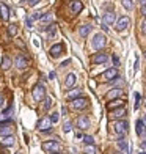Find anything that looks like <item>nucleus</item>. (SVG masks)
<instances>
[{"label":"nucleus","mask_w":146,"mask_h":154,"mask_svg":"<svg viewBox=\"0 0 146 154\" xmlns=\"http://www.w3.org/2000/svg\"><path fill=\"white\" fill-rule=\"evenodd\" d=\"M96 152H97V149L94 148L93 145H88L87 146V154H96Z\"/></svg>","instance_id":"nucleus-31"},{"label":"nucleus","mask_w":146,"mask_h":154,"mask_svg":"<svg viewBox=\"0 0 146 154\" xmlns=\"http://www.w3.org/2000/svg\"><path fill=\"white\" fill-rule=\"evenodd\" d=\"M140 154H146V152H140Z\"/></svg>","instance_id":"nucleus-51"},{"label":"nucleus","mask_w":146,"mask_h":154,"mask_svg":"<svg viewBox=\"0 0 146 154\" xmlns=\"http://www.w3.org/2000/svg\"><path fill=\"white\" fill-rule=\"evenodd\" d=\"M118 148H120L121 151H124V152H127L129 151V145H127V142L124 138H120L118 140Z\"/></svg>","instance_id":"nucleus-24"},{"label":"nucleus","mask_w":146,"mask_h":154,"mask_svg":"<svg viewBox=\"0 0 146 154\" xmlns=\"http://www.w3.org/2000/svg\"><path fill=\"white\" fill-rule=\"evenodd\" d=\"M112 58H113V63H115V65H116V66H118V65H120V60H118V57H116V55H113V57H112Z\"/></svg>","instance_id":"nucleus-39"},{"label":"nucleus","mask_w":146,"mask_h":154,"mask_svg":"<svg viewBox=\"0 0 146 154\" xmlns=\"http://www.w3.org/2000/svg\"><path fill=\"white\" fill-rule=\"evenodd\" d=\"M50 106H52V99H50V97H46V99H44V110H49Z\"/></svg>","instance_id":"nucleus-30"},{"label":"nucleus","mask_w":146,"mask_h":154,"mask_svg":"<svg viewBox=\"0 0 146 154\" xmlns=\"http://www.w3.org/2000/svg\"><path fill=\"white\" fill-rule=\"evenodd\" d=\"M10 66H11V60H10L8 57H3V58H2V69H5V71H6Z\"/></svg>","instance_id":"nucleus-25"},{"label":"nucleus","mask_w":146,"mask_h":154,"mask_svg":"<svg viewBox=\"0 0 146 154\" xmlns=\"http://www.w3.org/2000/svg\"><path fill=\"white\" fill-rule=\"evenodd\" d=\"M43 149L46 151V152H58L60 151V145H58V142L57 140H52V142H44L43 143Z\"/></svg>","instance_id":"nucleus-6"},{"label":"nucleus","mask_w":146,"mask_h":154,"mask_svg":"<svg viewBox=\"0 0 146 154\" xmlns=\"http://www.w3.org/2000/svg\"><path fill=\"white\" fill-rule=\"evenodd\" d=\"M127 115V110L124 107H120V109H115L112 112V118H115V120H121V118H124Z\"/></svg>","instance_id":"nucleus-12"},{"label":"nucleus","mask_w":146,"mask_h":154,"mask_svg":"<svg viewBox=\"0 0 146 154\" xmlns=\"http://www.w3.org/2000/svg\"><path fill=\"white\" fill-rule=\"evenodd\" d=\"M71 106H72L74 110L87 109V107H88V99H87V97H75V99H72Z\"/></svg>","instance_id":"nucleus-7"},{"label":"nucleus","mask_w":146,"mask_h":154,"mask_svg":"<svg viewBox=\"0 0 146 154\" xmlns=\"http://www.w3.org/2000/svg\"><path fill=\"white\" fill-rule=\"evenodd\" d=\"M61 52H63V44H53L50 47V55L52 57H58Z\"/></svg>","instance_id":"nucleus-16"},{"label":"nucleus","mask_w":146,"mask_h":154,"mask_svg":"<svg viewBox=\"0 0 146 154\" xmlns=\"http://www.w3.org/2000/svg\"><path fill=\"white\" fill-rule=\"evenodd\" d=\"M130 24V19L127 16H121L120 19H118V22H116V30L118 32H123V30H126L127 27Z\"/></svg>","instance_id":"nucleus-10"},{"label":"nucleus","mask_w":146,"mask_h":154,"mask_svg":"<svg viewBox=\"0 0 146 154\" xmlns=\"http://www.w3.org/2000/svg\"><path fill=\"white\" fill-rule=\"evenodd\" d=\"M115 154H121V152H118V151H116V152H115Z\"/></svg>","instance_id":"nucleus-50"},{"label":"nucleus","mask_w":146,"mask_h":154,"mask_svg":"<svg viewBox=\"0 0 146 154\" xmlns=\"http://www.w3.org/2000/svg\"><path fill=\"white\" fill-rule=\"evenodd\" d=\"M38 129L41 131V132H50L52 131V120L50 118H47V116H44V118H41V120L38 121Z\"/></svg>","instance_id":"nucleus-4"},{"label":"nucleus","mask_w":146,"mask_h":154,"mask_svg":"<svg viewBox=\"0 0 146 154\" xmlns=\"http://www.w3.org/2000/svg\"><path fill=\"white\" fill-rule=\"evenodd\" d=\"M105 43H107V39H105V36H104L102 33H97V35H94V38H93V47L96 49V51H101V49H104V46H105Z\"/></svg>","instance_id":"nucleus-5"},{"label":"nucleus","mask_w":146,"mask_h":154,"mask_svg":"<svg viewBox=\"0 0 146 154\" xmlns=\"http://www.w3.org/2000/svg\"><path fill=\"white\" fill-rule=\"evenodd\" d=\"M16 32H17V25H14V24L8 25V33H10V35H13V36H14Z\"/></svg>","instance_id":"nucleus-28"},{"label":"nucleus","mask_w":146,"mask_h":154,"mask_svg":"<svg viewBox=\"0 0 146 154\" xmlns=\"http://www.w3.org/2000/svg\"><path fill=\"white\" fill-rule=\"evenodd\" d=\"M90 32H91V25H82V27H79V35H80L82 38L88 36Z\"/></svg>","instance_id":"nucleus-19"},{"label":"nucleus","mask_w":146,"mask_h":154,"mask_svg":"<svg viewBox=\"0 0 146 154\" xmlns=\"http://www.w3.org/2000/svg\"><path fill=\"white\" fill-rule=\"evenodd\" d=\"M121 3L126 10H132V0H121Z\"/></svg>","instance_id":"nucleus-29"},{"label":"nucleus","mask_w":146,"mask_h":154,"mask_svg":"<svg viewBox=\"0 0 146 154\" xmlns=\"http://www.w3.org/2000/svg\"><path fill=\"white\" fill-rule=\"evenodd\" d=\"M108 60V55L104 54V52H99V54H94L91 57V63L93 65H104Z\"/></svg>","instance_id":"nucleus-9"},{"label":"nucleus","mask_w":146,"mask_h":154,"mask_svg":"<svg viewBox=\"0 0 146 154\" xmlns=\"http://www.w3.org/2000/svg\"><path fill=\"white\" fill-rule=\"evenodd\" d=\"M121 93H123L121 88H113V90H110V91L107 93V99H115V97L121 96Z\"/></svg>","instance_id":"nucleus-18"},{"label":"nucleus","mask_w":146,"mask_h":154,"mask_svg":"<svg viewBox=\"0 0 146 154\" xmlns=\"http://www.w3.org/2000/svg\"><path fill=\"white\" fill-rule=\"evenodd\" d=\"M80 93H82L80 90H79V88H75L74 91H69V93H68V97H69V99H75V97H79V96H80Z\"/></svg>","instance_id":"nucleus-26"},{"label":"nucleus","mask_w":146,"mask_h":154,"mask_svg":"<svg viewBox=\"0 0 146 154\" xmlns=\"http://www.w3.org/2000/svg\"><path fill=\"white\" fill-rule=\"evenodd\" d=\"M63 129H65V132H71V129H72V124L69 123V121H66V123H65V126H63Z\"/></svg>","instance_id":"nucleus-33"},{"label":"nucleus","mask_w":146,"mask_h":154,"mask_svg":"<svg viewBox=\"0 0 146 154\" xmlns=\"http://www.w3.org/2000/svg\"><path fill=\"white\" fill-rule=\"evenodd\" d=\"M0 143H2L3 146H13V145H14V137H13V135H6L3 140H0Z\"/></svg>","instance_id":"nucleus-21"},{"label":"nucleus","mask_w":146,"mask_h":154,"mask_svg":"<svg viewBox=\"0 0 146 154\" xmlns=\"http://www.w3.org/2000/svg\"><path fill=\"white\" fill-rule=\"evenodd\" d=\"M141 14L146 17V5H144V6H141Z\"/></svg>","instance_id":"nucleus-42"},{"label":"nucleus","mask_w":146,"mask_h":154,"mask_svg":"<svg viewBox=\"0 0 146 154\" xmlns=\"http://www.w3.org/2000/svg\"><path fill=\"white\" fill-rule=\"evenodd\" d=\"M16 66H17L19 69L27 68V60L22 57V55H17V57H16Z\"/></svg>","instance_id":"nucleus-20"},{"label":"nucleus","mask_w":146,"mask_h":154,"mask_svg":"<svg viewBox=\"0 0 146 154\" xmlns=\"http://www.w3.org/2000/svg\"><path fill=\"white\" fill-rule=\"evenodd\" d=\"M14 132V123L13 121H2L0 123V135L6 137V135H11Z\"/></svg>","instance_id":"nucleus-2"},{"label":"nucleus","mask_w":146,"mask_h":154,"mask_svg":"<svg viewBox=\"0 0 146 154\" xmlns=\"http://www.w3.org/2000/svg\"><path fill=\"white\" fill-rule=\"evenodd\" d=\"M32 94H33V99H35V101H36V102H41V101L46 99V88L41 85V83H38V85H35Z\"/></svg>","instance_id":"nucleus-1"},{"label":"nucleus","mask_w":146,"mask_h":154,"mask_svg":"<svg viewBox=\"0 0 146 154\" xmlns=\"http://www.w3.org/2000/svg\"><path fill=\"white\" fill-rule=\"evenodd\" d=\"M120 107H124V101L123 99H115V101L107 104V109L108 110H115V109H120Z\"/></svg>","instance_id":"nucleus-14"},{"label":"nucleus","mask_w":146,"mask_h":154,"mask_svg":"<svg viewBox=\"0 0 146 154\" xmlns=\"http://www.w3.org/2000/svg\"><path fill=\"white\" fill-rule=\"evenodd\" d=\"M135 126H137V129H135V131H137V134H138V135H143V134H144V131H146V126L143 124V121H141V120H138Z\"/></svg>","instance_id":"nucleus-23"},{"label":"nucleus","mask_w":146,"mask_h":154,"mask_svg":"<svg viewBox=\"0 0 146 154\" xmlns=\"http://www.w3.org/2000/svg\"><path fill=\"white\" fill-rule=\"evenodd\" d=\"M0 16H2L3 20H6V19L10 17V10H8V6H6L5 3H2V2H0Z\"/></svg>","instance_id":"nucleus-17"},{"label":"nucleus","mask_w":146,"mask_h":154,"mask_svg":"<svg viewBox=\"0 0 146 154\" xmlns=\"http://www.w3.org/2000/svg\"><path fill=\"white\" fill-rule=\"evenodd\" d=\"M140 148L146 151V140H144V142H141V143H140Z\"/></svg>","instance_id":"nucleus-41"},{"label":"nucleus","mask_w":146,"mask_h":154,"mask_svg":"<svg viewBox=\"0 0 146 154\" xmlns=\"http://www.w3.org/2000/svg\"><path fill=\"white\" fill-rule=\"evenodd\" d=\"M58 118H60V116H58V113H52V115H50L52 123H57V121H58Z\"/></svg>","instance_id":"nucleus-36"},{"label":"nucleus","mask_w":146,"mask_h":154,"mask_svg":"<svg viewBox=\"0 0 146 154\" xmlns=\"http://www.w3.org/2000/svg\"><path fill=\"white\" fill-rule=\"evenodd\" d=\"M141 121H143V124L146 126V116H143V118H141Z\"/></svg>","instance_id":"nucleus-49"},{"label":"nucleus","mask_w":146,"mask_h":154,"mask_svg":"<svg viewBox=\"0 0 146 154\" xmlns=\"http://www.w3.org/2000/svg\"><path fill=\"white\" fill-rule=\"evenodd\" d=\"M75 137H77V138H83V135H82V132H75Z\"/></svg>","instance_id":"nucleus-45"},{"label":"nucleus","mask_w":146,"mask_h":154,"mask_svg":"<svg viewBox=\"0 0 146 154\" xmlns=\"http://www.w3.org/2000/svg\"><path fill=\"white\" fill-rule=\"evenodd\" d=\"M74 83H75V74H68L66 75V80H65V85L68 88H71Z\"/></svg>","instance_id":"nucleus-22"},{"label":"nucleus","mask_w":146,"mask_h":154,"mask_svg":"<svg viewBox=\"0 0 146 154\" xmlns=\"http://www.w3.org/2000/svg\"><path fill=\"white\" fill-rule=\"evenodd\" d=\"M75 124H77V128L80 131H85V129L90 128V120H88L87 116H79L77 121H75Z\"/></svg>","instance_id":"nucleus-11"},{"label":"nucleus","mask_w":146,"mask_h":154,"mask_svg":"<svg viewBox=\"0 0 146 154\" xmlns=\"http://www.w3.org/2000/svg\"><path fill=\"white\" fill-rule=\"evenodd\" d=\"M127 128H129V124H127V121H124V120L116 121V123L113 124L115 134H116V135H120V137H123V135H126V134H127Z\"/></svg>","instance_id":"nucleus-3"},{"label":"nucleus","mask_w":146,"mask_h":154,"mask_svg":"<svg viewBox=\"0 0 146 154\" xmlns=\"http://www.w3.org/2000/svg\"><path fill=\"white\" fill-rule=\"evenodd\" d=\"M71 10H72V13L79 14V13L83 10V5H82L80 0H74V2H71Z\"/></svg>","instance_id":"nucleus-15"},{"label":"nucleus","mask_w":146,"mask_h":154,"mask_svg":"<svg viewBox=\"0 0 146 154\" xmlns=\"http://www.w3.org/2000/svg\"><path fill=\"white\" fill-rule=\"evenodd\" d=\"M32 19H35V20H39V19H43V13H41V11H36V13H33Z\"/></svg>","instance_id":"nucleus-32"},{"label":"nucleus","mask_w":146,"mask_h":154,"mask_svg":"<svg viewBox=\"0 0 146 154\" xmlns=\"http://www.w3.org/2000/svg\"><path fill=\"white\" fill-rule=\"evenodd\" d=\"M138 3H140V6H144L146 5V0H138Z\"/></svg>","instance_id":"nucleus-46"},{"label":"nucleus","mask_w":146,"mask_h":154,"mask_svg":"<svg viewBox=\"0 0 146 154\" xmlns=\"http://www.w3.org/2000/svg\"><path fill=\"white\" fill-rule=\"evenodd\" d=\"M3 102H5V99H3V94L0 93V106H3Z\"/></svg>","instance_id":"nucleus-43"},{"label":"nucleus","mask_w":146,"mask_h":154,"mask_svg":"<svg viewBox=\"0 0 146 154\" xmlns=\"http://www.w3.org/2000/svg\"><path fill=\"white\" fill-rule=\"evenodd\" d=\"M83 143H85L87 146H88V145H93V143H94V138H93L91 135H83Z\"/></svg>","instance_id":"nucleus-27"},{"label":"nucleus","mask_w":146,"mask_h":154,"mask_svg":"<svg viewBox=\"0 0 146 154\" xmlns=\"http://www.w3.org/2000/svg\"><path fill=\"white\" fill-rule=\"evenodd\" d=\"M68 65H69V60H66V61L61 63V66H68Z\"/></svg>","instance_id":"nucleus-48"},{"label":"nucleus","mask_w":146,"mask_h":154,"mask_svg":"<svg viewBox=\"0 0 146 154\" xmlns=\"http://www.w3.org/2000/svg\"><path fill=\"white\" fill-rule=\"evenodd\" d=\"M102 80H105V82H112L115 79H118V69L116 68H110L107 69L105 72H102Z\"/></svg>","instance_id":"nucleus-8"},{"label":"nucleus","mask_w":146,"mask_h":154,"mask_svg":"<svg viewBox=\"0 0 146 154\" xmlns=\"http://www.w3.org/2000/svg\"><path fill=\"white\" fill-rule=\"evenodd\" d=\"M25 2H27V5H30V6H35V5H36V3L39 2V0H25Z\"/></svg>","instance_id":"nucleus-37"},{"label":"nucleus","mask_w":146,"mask_h":154,"mask_svg":"<svg viewBox=\"0 0 146 154\" xmlns=\"http://www.w3.org/2000/svg\"><path fill=\"white\" fill-rule=\"evenodd\" d=\"M55 154H60V152H55Z\"/></svg>","instance_id":"nucleus-52"},{"label":"nucleus","mask_w":146,"mask_h":154,"mask_svg":"<svg viewBox=\"0 0 146 154\" xmlns=\"http://www.w3.org/2000/svg\"><path fill=\"white\" fill-rule=\"evenodd\" d=\"M140 29H141V33L146 35V17L141 20V24H140Z\"/></svg>","instance_id":"nucleus-34"},{"label":"nucleus","mask_w":146,"mask_h":154,"mask_svg":"<svg viewBox=\"0 0 146 154\" xmlns=\"http://www.w3.org/2000/svg\"><path fill=\"white\" fill-rule=\"evenodd\" d=\"M140 99H141V97H140V94H138V93H135V110H137L138 107H140Z\"/></svg>","instance_id":"nucleus-35"},{"label":"nucleus","mask_w":146,"mask_h":154,"mask_svg":"<svg viewBox=\"0 0 146 154\" xmlns=\"http://www.w3.org/2000/svg\"><path fill=\"white\" fill-rule=\"evenodd\" d=\"M25 22H27V27H29V29H32V19H30V17H27V19H25Z\"/></svg>","instance_id":"nucleus-38"},{"label":"nucleus","mask_w":146,"mask_h":154,"mask_svg":"<svg viewBox=\"0 0 146 154\" xmlns=\"http://www.w3.org/2000/svg\"><path fill=\"white\" fill-rule=\"evenodd\" d=\"M102 30H104V32H108V27H107V24H102Z\"/></svg>","instance_id":"nucleus-44"},{"label":"nucleus","mask_w":146,"mask_h":154,"mask_svg":"<svg viewBox=\"0 0 146 154\" xmlns=\"http://www.w3.org/2000/svg\"><path fill=\"white\" fill-rule=\"evenodd\" d=\"M104 24H107V25H110V24H113L115 20H116V14L113 11H107L105 14H104Z\"/></svg>","instance_id":"nucleus-13"},{"label":"nucleus","mask_w":146,"mask_h":154,"mask_svg":"<svg viewBox=\"0 0 146 154\" xmlns=\"http://www.w3.org/2000/svg\"><path fill=\"white\" fill-rule=\"evenodd\" d=\"M53 77H55V72H53V71H52V72H50V74H49V79H50V80H52V79H53Z\"/></svg>","instance_id":"nucleus-47"},{"label":"nucleus","mask_w":146,"mask_h":154,"mask_svg":"<svg viewBox=\"0 0 146 154\" xmlns=\"http://www.w3.org/2000/svg\"><path fill=\"white\" fill-rule=\"evenodd\" d=\"M43 20H44V22H47V20H50V14H44V16H43Z\"/></svg>","instance_id":"nucleus-40"}]
</instances>
